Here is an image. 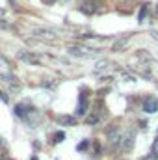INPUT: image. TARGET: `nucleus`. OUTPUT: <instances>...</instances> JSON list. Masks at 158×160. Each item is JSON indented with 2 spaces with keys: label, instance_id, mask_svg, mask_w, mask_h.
<instances>
[{
  "label": "nucleus",
  "instance_id": "nucleus-1",
  "mask_svg": "<svg viewBox=\"0 0 158 160\" xmlns=\"http://www.w3.org/2000/svg\"><path fill=\"white\" fill-rule=\"evenodd\" d=\"M69 52L75 54V56H95V54H97V52H95L93 48H89V47H71Z\"/></svg>",
  "mask_w": 158,
  "mask_h": 160
},
{
  "label": "nucleus",
  "instance_id": "nucleus-2",
  "mask_svg": "<svg viewBox=\"0 0 158 160\" xmlns=\"http://www.w3.org/2000/svg\"><path fill=\"white\" fill-rule=\"evenodd\" d=\"M128 41H130V36H123V38H119V39H116L114 43H112V52H121L126 45H128Z\"/></svg>",
  "mask_w": 158,
  "mask_h": 160
},
{
  "label": "nucleus",
  "instance_id": "nucleus-3",
  "mask_svg": "<svg viewBox=\"0 0 158 160\" xmlns=\"http://www.w3.org/2000/svg\"><path fill=\"white\" fill-rule=\"evenodd\" d=\"M34 36L41 38V39H54L56 38V32L54 30H48V28H36L34 30Z\"/></svg>",
  "mask_w": 158,
  "mask_h": 160
},
{
  "label": "nucleus",
  "instance_id": "nucleus-4",
  "mask_svg": "<svg viewBox=\"0 0 158 160\" xmlns=\"http://www.w3.org/2000/svg\"><path fill=\"white\" fill-rule=\"evenodd\" d=\"M143 110H145L147 114H155V112H158V101L153 99V97H147V99L143 101Z\"/></svg>",
  "mask_w": 158,
  "mask_h": 160
},
{
  "label": "nucleus",
  "instance_id": "nucleus-5",
  "mask_svg": "<svg viewBox=\"0 0 158 160\" xmlns=\"http://www.w3.org/2000/svg\"><path fill=\"white\" fill-rule=\"evenodd\" d=\"M80 11H84V13L91 15V13H95V11H97V4H95L93 0H84V2H80Z\"/></svg>",
  "mask_w": 158,
  "mask_h": 160
},
{
  "label": "nucleus",
  "instance_id": "nucleus-6",
  "mask_svg": "<svg viewBox=\"0 0 158 160\" xmlns=\"http://www.w3.org/2000/svg\"><path fill=\"white\" fill-rule=\"evenodd\" d=\"M132 145H134V134H132V132H128V134H125V136H123L121 149H123V151H130V149H132Z\"/></svg>",
  "mask_w": 158,
  "mask_h": 160
},
{
  "label": "nucleus",
  "instance_id": "nucleus-7",
  "mask_svg": "<svg viewBox=\"0 0 158 160\" xmlns=\"http://www.w3.org/2000/svg\"><path fill=\"white\" fill-rule=\"evenodd\" d=\"M86 112H87V99L86 97H80L78 108H77V116H86Z\"/></svg>",
  "mask_w": 158,
  "mask_h": 160
},
{
  "label": "nucleus",
  "instance_id": "nucleus-8",
  "mask_svg": "<svg viewBox=\"0 0 158 160\" xmlns=\"http://www.w3.org/2000/svg\"><path fill=\"white\" fill-rule=\"evenodd\" d=\"M19 58H22V60H26V62H30V63H37V65H39V60L34 58V56H30V54H26V52H21Z\"/></svg>",
  "mask_w": 158,
  "mask_h": 160
},
{
  "label": "nucleus",
  "instance_id": "nucleus-9",
  "mask_svg": "<svg viewBox=\"0 0 158 160\" xmlns=\"http://www.w3.org/2000/svg\"><path fill=\"white\" fill-rule=\"evenodd\" d=\"M15 114H17V116H26V114H28V110H26V106L19 104V106L15 108Z\"/></svg>",
  "mask_w": 158,
  "mask_h": 160
},
{
  "label": "nucleus",
  "instance_id": "nucleus-10",
  "mask_svg": "<svg viewBox=\"0 0 158 160\" xmlns=\"http://www.w3.org/2000/svg\"><path fill=\"white\" fill-rule=\"evenodd\" d=\"M153 157L158 160V138H156V142H155V145H153Z\"/></svg>",
  "mask_w": 158,
  "mask_h": 160
},
{
  "label": "nucleus",
  "instance_id": "nucleus-11",
  "mask_svg": "<svg viewBox=\"0 0 158 160\" xmlns=\"http://www.w3.org/2000/svg\"><path fill=\"white\" fill-rule=\"evenodd\" d=\"M58 121H63V123H69V125H75V119H73V118H60Z\"/></svg>",
  "mask_w": 158,
  "mask_h": 160
},
{
  "label": "nucleus",
  "instance_id": "nucleus-12",
  "mask_svg": "<svg viewBox=\"0 0 158 160\" xmlns=\"http://www.w3.org/2000/svg\"><path fill=\"white\" fill-rule=\"evenodd\" d=\"M99 119H101V118H99V116L95 114V116H91V118H87V123H97Z\"/></svg>",
  "mask_w": 158,
  "mask_h": 160
},
{
  "label": "nucleus",
  "instance_id": "nucleus-13",
  "mask_svg": "<svg viewBox=\"0 0 158 160\" xmlns=\"http://www.w3.org/2000/svg\"><path fill=\"white\" fill-rule=\"evenodd\" d=\"M106 65H108V62H101V63L97 65V69H106Z\"/></svg>",
  "mask_w": 158,
  "mask_h": 160
},
{
  "label": "nucleus",
  "instance_id": "nucleus-14",
  "mask_svg": "<svg viewBox=\"0 0 158 160\" xmlns=\"http://www.w3.org/2000/svg\"><path fill=\"white\" fill-rule=\"evenodd\" d=\"M151 38L158 41V30H151Z\"/></svg>",
  "mask_w": 158,
  "mask_h": 160
},
{
  "label": "nucleus",
  "instance_id": "nucleus-15",
  "mask_svg": "<svg viewBox=\"0 0 158 160\" xmlns=\"http://www.w3.org/2000/svg\"><path fill=\"white\" fill-rule=\"evenodd\" d=\"M156 15H158V8H156Z\"/></svg>",
  "mask_w": 158,
  "mask_h": 160
}]
</instances>
